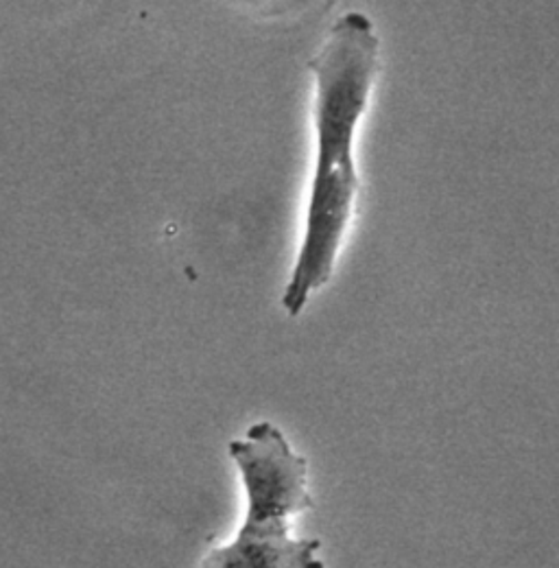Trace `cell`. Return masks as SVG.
I'll return each instance as SVG.
<instances>
[{
    "label": "cell",
    "mask_w": 559,
    "mask_h": 568,
    "mask_svg": "<svg viewBox=\"0 0 559 568\" xmlns=\"http://www.w3.org/2000/svg\"><path fill=\"white\" fill-rule=\"evenodd\" d=\"M380 64V40L363 11L344 13L311 60L315 77V171L306 204L302 245L282 295L297 317L311 295L331 283L360 191L354 141Z\"/></svg>",
    "instance_id": "obj_1"
},
{
    "label": "cell",
    "mask_w": 559,
    "mask_h": 568,
    "mask_svg": "<svg viewBox=\"0 0 559 568\" xmlns=\"http://www.w3.org/2000/svg\"><path fill=\"white\" fill-rule=\"evenodd\" d=\"M247 495V514L234 542L210 551L202 568H326L322 540L291 538L288 518L315 507L306 490V459L293 453L278 426H250L247 439L227 446Z\"/></svg>",
    "instance_id": "obj_2"
}]
</instances>
